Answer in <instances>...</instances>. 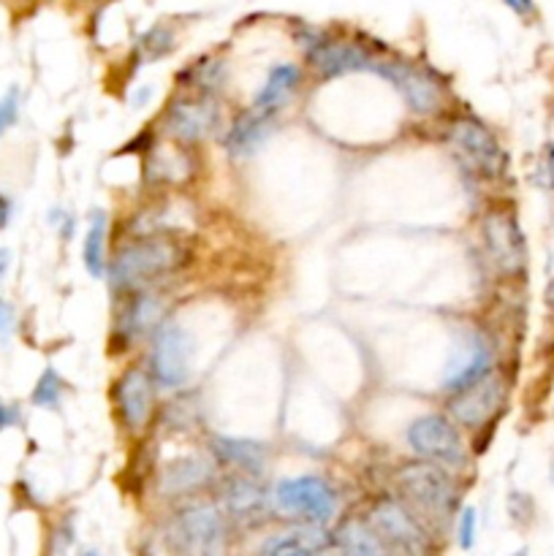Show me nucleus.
Listing matches in <instances>:
<instances>
[{
  "instance_id": "f257e3e1",
  "label": "nucleus",
  "mask_w": 554,
  "mask_h": 556,
  "mask_svg": "<svg viewBox=\"0 0 554 556\" xmlns=\"http://www.w3.org/2000/svg\"><path fill=\"white\" fill-rule=\"evenodd\" d=\"M190 258V250L185 248L177 233L168 231H144L134 239L119 244L112 266H109V280L117 291L134 293L147 288L161 277L174 275L182 269Z\"/></svg>"
},
{
  "instance_id": "f03ea898",
  "label": "nucleus",
  "mask_w": 554,
  "mask_h": 556,
  "mask_svg": "<svg viewBox=\"0 0 554 556\" xmlns=\"http://www.w3.org/2000/svg\"><path fill=\"white\" fill-rule=\"evenodd\" d=\"M396 492H400L402 505H407L421 525L424 521L443 525L459 505L454 472L424 459L407 462L396 470Z\"/></svg>"
},
{
  "instance_id": "7ed1b4c3",
  "label": "nucleus",
  "mask_w": 554,
  "mask_h": 556,
  "mask_svg": "<svg viewBox=\"0 0 554 556\" xmlns=\"http://www.w3.org/2000/svg\"><path fill=\"white\" fill-rule=\"evenodd\" d=\"M166 546L174 556H226L228 519L221 505L188 503L166 525Z\"/></svg>"
},
{
  "instance_id": "20e7f679",
  "label": "nucleus",
  "mask_w": 554,
  "mask_h": 556,
  "mask_svg": "<svg viewBox=\"0 0 554 556\" xmlns=\"http://www.w3.org/2000/svg\"><path fill=\"white\" fill-rule=\"evenodd\" d=\"M407 445H411L418 459L432 462V465L443 467L449 472L465 470L467 462H470L456 421H451L449 416H440V413L418 416L407 427Z\"/></svg>"
},
{
  "instance_id": "39448f33",
  "label": "nucleus",
  "mask_w": 554,
  "mask_h": 556,
  "mask_svg": "<svg viewBox=\"0 0 554 556\" xmlns=\"http://www.w3.org/2000/svg\"><path fill=\"white\" fill-rule=\"evenodd\" d=\"M449 144L476 177L500 179L508 172V152L481 119L456 117L449 128Z\"/></svg>"
},
{
  "instance_id": "423d86ee",
  "label": "nucleus",
  "mask_w": 554,
  "mask_h": 556,
  "mask_svg": "<svg viewBox=\"0 0 554 556\" xmlns=\"http://www.w3.org/2000/svg\"><path fill=\"white\" fill-rule=\"evenodd\" d=\"M272 500L282 514L293 516L302 525L326 527L329 521H335L337 510H340V497H337L335 486L320 476L286 478L277 483Z\"/></svg>"
},
{
  "instance_id": "0eeeda50",
  "label": "nucleus",
  "mask_w": 554,
  "mask_h": 556,
  "mask_svg": "<svg viewBox=\"0 0 554 556\" xmlns=\"http://www.w3.org/2000/svg\"><path fill=\"white\" fill-rule=\"evenodd\" d=\"M487 258L500 277H519L527 269V239L511 206H492L481 220Z\"/></svg>"
},
{
  "instance_id": "6e6552de",
  "label": "nucleus",
  "mask_w": 554,
  "mask_h": 556,
  "mask_svg": "<svg viewBox=\"0 0 554 556\" xmlns=\"http://www.w3.org/2000/svg\"><path fill=\"white\" fill-rule=\"evenodd\" d=\"M367 521L375 527L389 556H432L427 527L411 514L407 505L396 500H378L369 508Z\"/></svg>"
},
{
  "instance_id": "1a4fd4ad",
  "label": "nucleus",
  "mask_w": 554,
  "mask_h": 556,
  "mask_svg": "<svg viewBox=\"0 0 554 556\" xmlns=\"http://www.w3.org/2000/svg\"><path fill=\"white\" fill-rule=\"evenodd\" d=\"M373 74L391 81L416 114H438L445 106L443 79L427 65L411 63V60L378 58Z\"/></svg>"
},
{
  "instance_id": "9d476101",
  "label": "nucleus",
  "mask_w": 554,
  "mask_h": 556,
  "mask_svg": "<svg viewBox=\"0 0 554 556\" xmlns=\"http://www.w3.org/2000/svg\"><path fill=\"white\" fill-rule=\"evenodd\" d=\"M505 402H508V383H505L498 369H492L483 378H478L476 383L451 394L449 413L456 424L478 432L505 410Z\"/></svg>"
},
{
  "instance_id": "9b49d317",
  "label": "nucleus",
  "mask_w": 554,
  "mask_h": 556,
  "mask_svg": "<svg viewBox=\"0 0 554 556\" xmlns=\"http://www.w3.org/2000/svg\"><path fill=\"white\" fill-rule=\"evenodd\" d=\"M150 372L155 383L163 386V389L185 386L190 375V337L179 324L166 320L152 334Z\"/></svg>"
},
{
  "instance_id": "f8f14e48",
  "label": "nucleus",
  "mask_w": 554,
  "mask_h": 556,
  "mask_svg": "<svg viewBox=\"0 0 554 556\" xmlns=\"http://www.w3.org/2000/svg\"><path fill=\"white\" fill-rule=\"evenodd\" d=\"M275 500L266 494L255 476L234 472L221 486V510L228 521L242 527H259L269 516Z\"/></svg>"
},
{
  "instance_id": "ddd939ff",
  "label": "nucleus",
  "mask_w": 554,
  "mask_h": 556,
  "mask_svg": "<svg viewBox=\"0 0 554 556\" xmlns=\"http://www.w3.org/2000/svg\"><path fill=\"white\" fill-rule=\"evenodd\" d=\"M155 386L150 367H141V364H130L119 375L117 386H114V402H117L119 418L130 432H141L150 424L152 413H155Z\"/></svg>"
},
{
  "instance_id": "4468645a",
  "label": "nucleus",
  "mask_w": 554,
  "mask_h": 556,
  "mask_svg": "<svg viewBox=\"0 0 554 556\" xmlns=\"http://www.w3.org/2000/svg\"><path fill=\"white\" fill-rule=\"evenodd\" d=\"M307 60L324 79L353 74V71H373L375 63H378V58L364 47H358V43L324 36L313 38L307 43Z\"/></svg>"
},
{
  "instance_id": "2eb2a0df",
  "label": "nucleus",
  "mask_w": 554,
  "mask_h": 556,
  "mask_svg": "<svg viewBox=\"0 0 554 556\" xmlns=\"http://www.w3.org/2000/svg\"><path fill=\"white\" fill-rule=\"evenodd\" d=\"M217 119H221V114H217L215 101L210 96L177 98L166 106V130L185 144H193V141L210 136Z\"/></svg>"
},
{
  "instance_id": "dca6fc26",
  "label": "nucleus",
  "mask_w": 554,
  "mask_h": 556,
  "mask_svg": "<svg viewBox=\"0 0 554 556\" xmlns=\"http://www.w3.org/2000/svg\"><path fill=\"white\" fill-rule=\"evenodd\" d=\"M494 369V353H492V342L487 337L476 334L467 340V345H462V353L449 364L443 375V391L449 394H456L465 386L476 383L478 378H483L487 372Z\"/></svg>"
},
{
  "instance_id": "f3484780",
  "label": "nucleus",
  "mask_w": 554,
  "mask_h": 556,
  "mask_svg": "<svg viewBox=\"0 0 554 556\" xmlns=\"http://www.w3.org/2000/svg\"><path fill=\"white\" fill-rule=\"evenodd\" d=\"M261 556H337L335 535L320 525H302L269 538L261 546Z\"/></svg>"
},
{
  "instance_id": "a211bd4d",
  "label": "nucleus",
  "mask_w": 554,
  "mask_h": 556,
  "mask_svg": "<svg viewBox=\"0 0 554 556\" xmlns=\"http://www.w3.org/2000/svg\"><path fill=\"white\" fill-rule=\"evenodd\" d=\"M163 315H166V299H163L161 293L147 291V288L130 293L128 304H125L123 309V318H119L117 324L125 345H128L130 340H139V337L144 334H155L158 326L166 324Z\"/></svg>"
},
{
  "instance_id": "6ab92c4d",
  "label": "nucleus",
  "mask_w": 554,
  "mask_h": 556,
  "mask_svg": "<svg viewBox=\"0 0 554 556\" xmlns=\"http://www.w3.org/2000/svg\"><path fill=\"white\" fill-rule=\"evenodd\" d=\"M212 472H215L212 465L201 456H182L163 467L161 478H158V492L163 497H188L212 481Z\"/></svg>"
},
{
  "instance_id": "aec40b11",
  "label": "nucleus",
  "mask_w": 554,
  "mask_h": 556,
  "mask_svg": "<svg viewBox=\"0 0 554 556\" xmlns=\"http://www.w3.org/2000/svg\"><path fill=\"white\" fill-rule=\"evenodd\" d=\"M212 456H215L221 465L231 467V470L244 472V476L261 478L266 470V445L255 443V440H242V438H223V434H215L210 440Z\"/></svg>"
},
{
  "instance_id": "412c9836",
  "label": "nucleus",
  "mask_w": 554,
  "mask_h": 556,
  "mask_svg": "<svg viewBox=\"0 0 554 556\" xmlns=\"http://www.w3.org/2000/svg\"><path fill=\"white\" fill-rule=\"evenodd\" d=\"M269 128H272L269 114H261L255 112V109H248V112H239L237 117H234L223 144H226L228 155L248 157L264 144L266 136H269Z\"/></svg>"
},
{
  "instance_id": "4be33fe9",
  "label": "nucleus",
  "mask_w": 554,
  "mask_h": 556,
  "mask_svg": "<svg viewBox=\"0 0 554 556\" xmlns=\"http://www.w3.org/2000/svg\"><path fill=\"white\" fill-rule=\"evenodd\" d=\"M299 81H302V71H299L297 65H291V63L275 65V68L269 71V76H266L264 87L255 92L253 109L255 112L269 114L272 117V114H277L288 101H291V96L297 92Z\"/></svg>"
},
{
  "instance_id": "5701e85b",
  "label": "nucleus",
  "mask_w": 554,
  "mask_h": 556,
  "mask_svg": "<svg viewBox=\"0 0 554 556\" xmlns=\"http://www.w3.org/2000/svg\"><path fill=\"white\" fill-rule=\"evenodd\" d=\"M335 552L337 556H389L367 516L364 519L351 516V519L342 521L340 530L335 532Z\"/></svg>"
},
{
  "instance_id": "b1692460",
  "label": "nucleus",
  "mask_w": 554,
  "mask_h": 556,
  "mask_svg": "<svg viewBox=\"0 0 554 556\" xmlns=\"http://www.w3.org/2000/svg\"><path fill=\"white\" fill-rule=\"evenodd\" d=\"M106 242H109V215L96 210L90 217V228L85 233V244H81V261H85L87 271L92 277L106 275Z\"/></svg>"
},
{
  "instance_id": "393cba45",
  "label": "nucleus",
  "mask_w": 554,
  "mask_h": 556,
  "mask_svg": "<svg viewBox=\"0 0 554 556\" xmlns=\"http://www.w3.org/2000/svg\"><path fill=\"white\" fill-rule=\"evenodd\" d=\"M60 396H63V378H60L52 367L43 369V375L38 378L36 389H33L30 402L36 407H49V410H52V407L60 405Z\"/></svg>"
},
{
  "instance_id": "a878e982",
  "label": "nucleus",
  "mask_w": 554,
  "mask_h": 556,
  "mask_svg": "<svg viewBox=\"0 0 554 556\" xmlns=\"http://www.w3.org/2000/svg\"><path fill=\"white\" fill-rule=\"evenodd\" d=\"M172 47H174L172 33L163 30V27H152V30L147 33L144 38H141V49H144L147 63H152V60H158V58H161V54L172 52Z\"/></svg>"
},
{
  "instance_id": "bb28decb",
  "label": "nucleus",
  "mask_w": 554,
  "mask_h": 556,
  "mask_svg": "<svg viewBox=\"0 0 554 556\" xmlns=\"http://www.w3.org/2000/svg\"><path fill=\"white\" fill-rule=\"evenodd\" d=\"M190 79H193V85L199 87V90H204V96H206V92H212V90H215V87H221L223 65L221 63H212V60L193 65V71H190Z\"/></svg>"
},
{
  "instance_id": "cd10ccee",
  "label": "nucleus",
  "mask_w": 554,
  "mask_h": 556,
  "mask_svg": "<svg viewBox=\"0 0 554 556\" xmlns=\"http://www.w3.org/2000/svg\"><path fill=\"white\" fill-rule=\"evenodd\" d=\"M536 182L541 185L543 190L554 193V141L543 144L541 157H538L536 166Z\"/></svg>"
},
{
  "instance_id": "c85d7f7f",
  "label": "nucleus",
  "mask_w": 554,
  "mask_h": 556,
  "mask_svg": "<svg viewBox=\"0 0 554 556\" xmlns=\"http://www.w3.org/2000/svg\"><path fill=\"white\" fill-rule=\"evenodd\" d=\"M16 117H20V90L11 87V90L0 98V136L5 134V128H11V125L16 123Z\"/></svg>"
},
{
  "instance_id": "c756f323",
  "label": "nucleus",
  "mask_w": 554,
  "mask_h": 556,
  "mask_svg": "<svg viewBox=\"0 0 554 556\" xmlns=\"http://www.w3.org/2000/svg\"><path fill=\"white\" fill-rule=\"evenodd\" d=\"M476 530H478V514L476 508H465L459 514V527H456V538H459V546L465 548H473V543H476Z\"/></svg>"
},
{
  "instance_id": "7c9ffc66",
  "label": "nucleus",
  "mask_w": 554,
  "mask_h": 556,
  "mask_svg": "<svg viewBox=\"0 0 554 556\" xmlns=\"http://www.w3.org/2000/svg\"><path fill=\"white\" fill-rule=\"evenodd\" d=\"M503 3L508 5L516 16H525V20L536 16V0H503Z\"/></svg>"
},
{
  "instance_id": "2f4dec72",
  "label": "nucleus",
  "mask_w": 554,
  "mask_h": 556,
  "mask_svg": "<svg viewBox=\"0 0 554 556\" xmlns=\"http://www.w3.org/2000/svg\"><path fill=\"white\" fill-rule=\"evenodd\" d=\"M16 410L14 407H9V405H3V402H0V432H3L5 427H11V424H16Z\"/></svg>"
},
{
  "instance_id": "473e14b6",
  "label": "nucleus",
  "mask_w": 554,
  "mask_h": 556,
  "mask_svg": "<svg viewBox=\"0 0 554 556\" xmlns=\"http://www.w3.org/2000/svg\"><path fill=\"white\" fill-rule=\"evenodd\" d=\"M11 223V199L0 193V231Z\"/></svg>"
},
{
  "instance_id": "72a5a7b5",
  "label": "nucleus",
  "mask_w": 554,
  "mask_h": 556,
  "mask_svg": "<svg viewBox=\"0 0 554 556\" xmlns=\"http://www.w3.org/2000/svg\"><path fill=\"white\" fill-rule=\"evenodd\" d=\"M9 326H11V307L5 302H0V337L9 331Z\"/></svg>"
},
{
  "instance_id": "f704fd0d",
  "label": "nucleus",
  "mask_w": 554,
  "mask_h": 556,
  "mask_svg": "<svg viewBox=\"0 0 554 556\" xmlns=\"http://www.w3.org/2000/svg\"><path fill=\"white\" fill-rule=\"evenodd\" d=\"M543 302H546L549 313H552V315H554V277H552V280H549L546 291H543Z\"/></svg>"
},
{
  "instance_id": "c9c22d12",
  "label": "nucleus",
  "mask_w": 554,
  "mask_h": 556,
  "mask_svg": "<svg viewBox=\"0 0 554 556\" xmlns=\"http://www.w3.org/2000/svg\"><path fill=\"white\" fill-rule=\"evenodd\" d=\"M9 264H11V253L9 250H0V280H3L5 271H9Z\"/></svg>"
},
{
  "instance_id": "e433bc0d",
  "label": "nucleus",
  "mask_w": 554,
  "mask_h": 556,
  "mask_svg": "<svg viewBox=\"0 0 554 556\" xmlns=\"http://www.w3.org/2000/svg\"><path fill=\"white\" fill-rule=\"evenodd\" d=\"M76 556H101L98 552H92V548H85V552H79Z\"/></svg>"
},
{
  "instance_id": "4c0bfd02",
  "label": "nucleus",
  "mask_w": 554,
  "mask_h": 556,
  "mask_svg": "<svg viewBox=\"0 0 554 556\" xmlns=\"http://www.w3.org/2000/svg\"><path fill=\"white\" fill-rule=\"evenodd\" d=\"M514 556H530V554H527V548H521V552H516Z\"/></svg>"
}]
</instances>
